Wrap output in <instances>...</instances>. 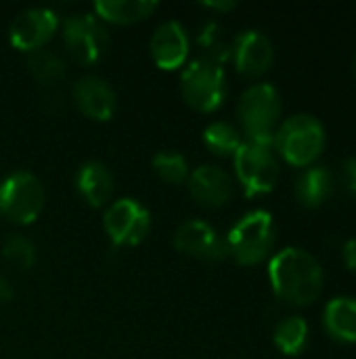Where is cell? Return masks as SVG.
Here are the masks:
<instances>
[{"label": "cell", "instance_id": "obj_9", "mask_svg": "<svg viewBox=\"0 0 356 359\" xmlns=\"http://www.w3.org/2000/svg\"><path fill=\"white\" fill-rule=\"evenodd\" d=\"M103 227L113 246H136L151 231V212L134 198H118L105 208Z\"/></svg>", "mask_w": 356, "mask_h": 359}, {"label": "cell", "instance_id": "obj_10", "mask_svg": "<svg viewBox=\"0 0 356 359\" xmlns=\"http://www.w3.org/2000/svg\"><path fill=\"white\" fill-rule=\"evenodd\" d=\"M59 27H61V21L55 11L44 8V6H31V8L21 11L13 19L8 27V42L13 48L29 55V53L42 50L59 32Z\"/></svg>", "mask_w": 356, "mask_h": 359}, {"label": "cell", "instance_id": "obj_14", "mask_svg": "<svg viewBox=\"0 0 356 359\" xmlns=\"http://www.w3.org/2000/svg\"><path fill=\"white\" fill-rule=\"evenodd\" d=\"M149 50H151L153 63L159 69L172 72V69L183 67L191 50V42H189V34L185 25L176 19H168L159 23L151 36Z\"/></svg>", "mask_w": 356, "mask_h": 359}, {"label": "cell", "instance_id": "obj_19", "mask_svg": "<svg viewBox=\"0 0 356 359\" xmlns=\"http://www.w3.org/2000/svg\"><path fill=\"white\" fill-rule=\"evenodd\" d=\"M92 15L103 23L130 25L145 21L157 11V2L151 0H99L92 6Z\"/></svg>", "mask_w": 356, "mask_h": 359}, {"label": "cell", "instance_id": "obj_28", "mask_svg": "<svg viewBox=\"0 0 356 359\" xmlns=\"http://www.w3.org/2000/svg\"><path fill=\"white\" fill-rule=\"evenodd\" d=\"M204 6L210 8V11H218V13H229L233 8H237V2H233V0H220V2H206Z\"/></svg>", "mask_w": 356, "mask_h": 359}, {"label": "cell", "instance_id": "obj_11", "mask_svg": "<svg viewBox=\"0 0 356 359\" xmlns=\"http://www.w3.org/2000/svg\"><path fill=\"white\" fill-rule=\"evenodd\" d=\"M174 248L187 257L208 263H218L229 257L225 238L201 219H191L178 225L174 231Z\"/></svg>", "mask_w": 356, "mask_h": 359}, {"label": "cell", "instance_id": "obj_21", "mask_svg": "<svg viewBox=\"0 0 356 359\" xmlns=\"http://www.w3.org/2000/svg\"><path fill=\"white\" fill-rule=\"evenodd\" d=\"M241 143H243L241 130L237 126H233L231 122L216 120L204 128V145L214 156H220V158L231 156L233 158L237 154V149L241 147Z\"/></svg>", "mask_w": 356, "mask_h": 359}, {"label": "cell", "instance_id": "obj_20", "mask_svg": "<svg viewBox=\"0 0 356 359\" xmlns=\"http://www.w3.org/2000/svg\"><path fill=\"white\" fill-rule=\"evenodd\" d=\"M275 347L285 355H300L308 345V324L300 316L283 318L273 332Z\"/></svg>", "mask_w": 356, "mask_h": 359}, {"label": "cell", "instance_id": "obj_17", "mask_svg": "<svg viewBox=\"0 0 356 359\" xmlns=\"http://www.w3.org/2000/svg\"><path fill=\"white\" fill-rule=\"evenodd\" d=\"M334 187V172L323 164H313L304 168L296 179V198L304 208H319L332 198Z\"/></svg>", "mask_w": 356, "mask_h": 359}, {"label": "cell", "instance_id": "obj_26", "mask_svg": "<svg viewBox=\"0 0 356 359\" xmlns=\"http://www.w3.org/2000/svg\"><path fill=\"white\" fill-rule=\"evenodd\" d=\"M340 185L348 194V198L356 200V158L350 156L340 166Z\"/></svg>", "mask_w": 356, "mask_h": 359}, {"label": "cell", "instance_id": "obj_2", "mask_svg": "<svg viewBox=\"0 0 356 359\" xmlns=\"http://www.w3.org/2000/svg\"><path fill=\"white\" fill-rule=\"evenodd\" d=\"M229 257L245 267L266 261L277 242V225L269 210L256 208L245 212L227 233Z\"/></svg>", "mask_w": 356, "mask_h": 359}, {"label": "cell", "instance_id": "obj_3", "mask_svg": "<svg viewBox=\"0 0 356 359\" xmlns=\"http://www.w3.org/2000/svg\"><path fill=\"white\" fill-rule=\"evenodd\" d=\"M327 143L323 122L313 114H294L283 120L275 133L273 149L298 168H308L323 154Z\"/></svg>", "mask_w": 356, "mask_h": 359}, {"label": "cell", "instance_id": "obj_8", "mask_svg": "<svg viewBox=\"0 0 356 359\" xmlns=\"http://www.w3.org/2000/svg\"><path fill=\"white\" fill-rule=\"evenodd\" d=\"M59 29L67 53L80 65H94L109 46V32L94 15H69Z\"/></svg>", "mask_w": 356, "mask_h": 359}, {"label": "cell", "instance_id": "obj_23", "mask_svg": "<svg viewBox=\"0 0 356 359\" xmlns=\"http://www.w3.org/2000/svg\"><path fill=\"white\" fill-rule=\"evenodd\" d=\"M151 166H153V172L164 183H170V185H183L191 175L189 160L180 151H172V149L155 154L151 160Z\"/></svg>", "mask_w": 356, "mask_h": 359}, {"label": "cell", "instance_id": "obj_30", "mask_svg": "<svg viewBox=\"0 0 356 359\" xmlns=\"http://www.w3.org/2000/svg\"><path fill=\"white\" fill-rule=\"evenodd\" d=\"M355 74H356V59H355Z\"/></svg>", "mask_w": 356, "mask_h": 359}, {"label": "cell", "instance_id": "obj_22", "mask_svg": "<svg viewBox=\"0 0 356 359\" xmlns=\"http://www.w3.org/2000/svg\"><path fill=\"white\" fill-rule=\"evenodd\" d=\"M27 69L34 80L44 86H57L67 74L65 61L57 53H50L46 48L27 55Z\"/></svg>", "mask_w": 356, "mask_h": 359}, {"label": "cell", "instance_id": "obj_15", "mask_svg": "<svg viewBox=\"0 0 356 359\" xmlns=\"http://www.w3.org/2000/svg\"><path fill=\"white\" fill-rule=\"evenodd\" d=\"M71 99L76 107L90 120L107 122L118 107V97L111 84L99 76H82L71 86Z\"/></svg>", "mask_w": 356, "mask_h": 359}, {"label": "cell", "instance_id": "obj_13", "mask_svg": "<svg viewBox=\"0 0 356 359\" xmlns=\"http://www.w3.org/2000/svg\"><path fill=\"white\" fill-rule=\"evenodd\" d=\"M187 187H189L191 198L199 206L216 210L229 204V200L233 198L235 185H233L231 175L225 168L216 164H201L191 170L187 179Z\"/></svg>", "mask_w": 356, "mask_h": 359}, {"label": "cell", "instance_id": "obj_1", "mask_svg": "<svg viewBox=\"0 0 356 359\" xmlns=\"http://www.w3.org/2000/svg\"><path fill=\"white\" fill-rule=\"evenodd\" d=\"M269 282L277 299L292 307H306L321 297L325 273L308 250L287 246L271 257Z\"/></svg>", "mask_w": 356, "mask_h": 359}, {"label": "cell", "instance_id": "obj_4", "mask_svg": "<svg viewBox=\"0 0 356 359\" xmlns=\"http://www.w3.org/2000/svg\"><path fill=\"white\" fill-rule=\"evenodd\" d=\"M237 118L245 141L271 145L279 128L281 95L271 82H258L245 88L237 103Z\"/></svg>", "mask_w": 356, "mask_h": 359}, {"label": "cell", "instance_id": "obj_29", "mask_svg": "<svg viewBox=\"0 0 356 359\" xmlns=\"http://www.w3.org/2000/svg\"><path fill=\"white\" fill-rule=\"evenodd\" d=\"M10 299H13V286L4 276H0V305L8 303Z\"/></svg>", "mask_w": 356, "mask_h": 359}, {"label": "cell", "instance_id": "obj_25", "mask_svg": "<svg viewBox=\"0 0 356 359\" xmlns=\"http://www.w3.org/2000/svg\"><path fill=\"white\" fill-rule=\"evenodd\" d=\"M2 257L10 267L25 271L36 263L38 252H36V246L29 238L13 233L2 242Z\"/></svg>", "mask_w": 356, "mask_h": 359}, {"label": "cell", "instance_id": "obj_24", "mask_svg": "<svg viewBox=\"0 0 356 359\" xmlns=\"http://www.w3.org/2000/svg\"><path fill=\"white\" fill-rule=\"evenodd\" d=\"M197 44L206 50L201 57H208L220 65H225L227 61H231V46H233V40H229L225 34H222V27L216 23V21H208L201 29H199V36H197Z\"/></svg>", "mask_w": 356, "mask_h": 359}, {"label": "cell", "instance_id": "obj_27", "mask_svg": "<svg viewBox=\"0 0 356 359\" xmlns=\"http://www.w3.org/2000/svg\"><path fill=\"white\" fill-rule=\"evenodd\" d=\"M342 255H344V263H346V267H348L353 273H356V238L348 240V242L344 244Z\"/></svg>", "mask_w": 356, "mask_h": 359}, {"label": "cell", "instance_id": "obj_5", "mask_svg": "<svg viewBox=\"0 0 356 359\" xmlns=\"http://www.w3.org/2000/svg\"><path fill=\"white\" fill-rule=\"evenodd\" d=\"M180 93L185 103L195 111H216L225 103L229 93L225 65L208 57H197L180 74Z\"/></svg>", "mask_w": 356, "mask_h": 359}, {"label": "cell", "instance_id": "obj_18", "mask_svg": "<svg viewBox=\"0 0 356 359\" xmlns=\"http://www.w3.org/2000/svg\"><path fill=\"white\" fill-rule=\"evenodd\" d=\"M325 332L346 345L356 343V299L336 297L323 309Z\"/></svg>", "mask_w": 356, "mask_h": 359}, {"label": "cell", "instance_id": "obj_6", "mask_svg": "<svg viewBox=\"0 0 356 359\" xmlns=\"http://www.w3.org/2000/svg\"><path fill=\"white\" fill-rule=\"evenodd\" d=\"M44 185L29 170H15L0 181V215L13 225H31L44 208Z\"/></svg>", "mask_w": 356, "mask_h": 359}, {"label": "cell", "instance_id": "obj_16", "mask_svg": "<svg viewBox=\"0 0 356 359\" xmlns=\"http://www.w3.org/2000/svg\"><path fill=\"white\" fill-rule=\"evenodd\" d=\"M76 189L88 206L107 208L113 196V175L103 162L88 160L76 172Z\"/></svg>", "mask_w": 356, "mask_h": 359}, {"label": "cell", "instance_id": "obj_12", "mask_svg": "<svg viewBox=\"0 0 356 359\" xmlns=\"http://www.w3.org/2000/svg\"><path fill=\"white\" fill-rule=\"evenodd\" d=\"M275 59L273 42L260 29H243L233 38L231 46V61L235 63L237 72L250 78L262 76Z\"/></svg>", "mask_w": 356, "mask_h": 359}, {"label": "cell", "instance_id": "obj_7", "mask_svg": "<svg viewBox=\"0 0 356 359\" xmlns=\"http://www.w3.org/2000/svg\"><path fill=\"white\" fill-rule=\"evenodd\" d=\"M233 164L237 181L248 198L273 191L279 181V160L271 145H260L243 139L241 147L233 156Z\"/></svg>", "mask_w": 356, "mask_h": 359}]
</instances>
